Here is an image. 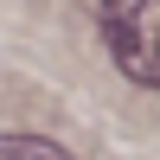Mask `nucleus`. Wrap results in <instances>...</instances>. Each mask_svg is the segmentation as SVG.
<instances>
[{"label":"nucleus","instance_id":"obj_1","mask_svg":"<svg viewBox=\"0 0 160 160\" xmlns=\"http://www.w3.org/2000/svg\"><path fill=\"white\" fill-rule=\"evenodd\" d=\"M102 38L122 77L160 90V0H102Z\"/></svg>","mask_w":160,"mask_h":160},{"label":"nucleus","instance_id":"obj_2","mask_svg":"<svg viewBox=\"0 0 160 160\" xmlns=\"http://www.w3.org/2000/svg\"><path fill=\"white\" fill-rule=\"evenodd\" d=\"M0 160H71V154L38 141V135H0Z\"/></svg>","mask_w":160,"mask_h":160}]
</instances>
